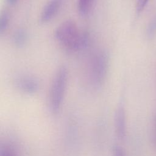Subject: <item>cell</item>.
<instances>
[{"mask_svg":"<svg viewBox=\"0 0 156 156\" xmlns=\"http://www.w3.org/2000/svg\"><path fill=\"white\" fill-rule=\"evenodd\" d=\"M55 36L57 41L69 51L83 49L90 43V34L85 31H80L77 24L71 20L60 24L55 31Z\"/></svg>","mask_w":156,"mask_h":156,"instance_id":"obj_1","label":"cell"},{"mask_svg":"<svg viewBox=\"0 0 156 156\" xmlns=\"http://www.w3.org/2000/svg\"><path fill=\"white\" fill-rule=\"evenodd\" d=\"M68 80V70L65 66L60 67L53 79L49 95V108L53 114H57L62 107Z\"/></svg>","mask_w":156,"mask_h":156,"instance_id":"obj_2","label":"cell"},{"mask_svg":"<svg viewBox=\"0 0 156 156\" xmlns=\"http://www.w3.org/2000/svg\"><path fill=\"white\" fill-rule=\"evenodd\" d=\"M108 55L105 51H101L94 56L91 65L90 76L92 83L96 87H101L104 83L108 71Z\"/></svg>","mask_w":156,"mask_h":156,"instance_id":"obj_3","label":"cell"},{"mask_svg":"<svg viewBox=\"0 0 156 156\" xmlns=\"http://www.w3.org/2000/svg\"><path fill=\"white\" fill-rule=\"evenodd\" d=\"M15 85L20 91L27 94H34L39 88L38 80L28 76H21L15 79Z\"/></svg>","mask_w":156,"mask_h":156,"instance_id":"obj_4","label":"cell"},{"mask_svg":"<svg viewBox=\"0 0 156 156\" xmlns=\"http://www.w3.org/2000/svg\"><path fill=\"white\" fill-rule=\"evenodd\" d=\"M63 2V0H49L41 12L40 21L44 23L51 20L58 12Z\"/></svg>","mask_w":156,"mask_h":156,"instance_id":"obj_5","label":"cell"},{"mask_svg":"<svg viewBox=\"0 0 156 156\" xmlns=\"http://www.w3.org/2000/svg\"><path fill=\"white\" fill-rule=\"evenodd\" d=\"M114 127L116 136L122 139L126 133V115L122 106H119L116 109L114 116Z\"/></svg>","mask_w":156,"mask_h":156,"instance_id":"obj_6","label":"cell"},{"mask_svg":"<svg viewBox=\"0 0 156 156\" xmlns=\"http://www.w3.org/2000/svg\"><path fill=\"white\" fill-rule=\"evenodd\" d=\"M27 40V34L23 29H17L13 35L12 41L14 44L17 47L23 46Z\"/></svg>","mask_w":156,"mask_h":156,"instance_id":"obj_7","label":"cell"},{"mask_svg":"<svg viewBox=\"0 0 156 156\" xmlns=\"http://www.w3.org/2000/svg\"><path fill=\"white\" fill-rule=\"evenodd\" d=\"M95 0H78L77 10L82 16H86L91 12Z\"/></svg>","mask_w":156,"mask_h":156,"instance_id":"obj_8","label":"cell"},{"mask_svg":"<svg viewBox=\"0 0 156 156\" xmlns=\"http://www.w3.org/2000/svg\"><path fill=\"white\" fill-rule=\"evenodd\" d=\"M10 21V15L7 10H2L0 14V35H2L7 30Z\"/></svg>","mask_w":156,"mask_h":156,"instance_id":"obj_9","label":"cell"},{"mask_svg":"<svg viewBox=\"0 0 156 156\" xmlns=\"http://www.w3.org/2000/svg\"><path fill=\"white\" fill-rule=\"evenodd\" d=\"M112 156H126L124 149L118 145L113 146L112 150Z\"/></svg>","mask_w":156,"mask_h":156,"instance_id":"obj_10","label":"cell"},{"mask_svg":"<svg viewBox=\"0 0 156 156\" xmlns=\"http://www.w3.org/2000/svg\"><path fill=\"white\" fill-rule=\"evenodd\" d=\"M0 156H17L15 152L10 148L2 147L0 151Z\"/></svg>","mask_w":156,"mask_h":156,"instance_id":"obj_11","label":"cell"},{"mask_svg":"<svg viewBox=\"0 0 156 156\" xmlns=\"http://www.w3.org/2000/svg\"><path fill=\"white\" fill-rule=\"evenodd\" d=\"M148 1L149 0H138L137 1L136 10L138 12H141L144 9Z\"/></svg>","mask_w":156,"mask_h":156,"instance_id":"obj_12","label":"cell"},{"mask_svg":"<svg viewBox=\"0 0 156 156\" xmlns=\"http://www.w3.org/2000/svg\"><path fill=\"white\" fill-rule=\"evenodd\" d=\"M18 0H5L6 2L9 4V5H15L17 2H18Z\"/></svg>","mask_w":156,"mask_h":156,"instance_id":"obj_13","label":"cell"}]
</instances>
